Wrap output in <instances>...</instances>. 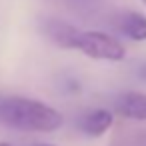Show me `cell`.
Returning <instances> with one entry per match:
<instances>
[{
  "instance_id": "cell-2",
  "label": "cell",
  "mask_w": 146,
  "mask_h": 146,
  "mask_svg": "<svg viewBox=\"0 0 146 146\" xmlns=\"http://www.w3.org/2000/svg\"><path fill=\"white\" fill-rule=\"evenodd\" d=\"M74 50L82 52L88 58L106 60V62H120L126 56L124 44L112 34L100 30H80L74 42Z\"/></svg>"
},
{
  "instance_id": "cell-5",
  "label": "cell",
  "mask_w": 146,
  "mask_h": 146,
  "mask_svg": "<svg viewBox=\"0 0 146 146\" xmlns=\"http://www.w3.org/2000/svg\"><path fill=\"white\" fill-rule=\"evenodd\" d=\"M114 112L126 120L144 122L146 120V94L144 92H124L114 102Z\"/></svg>"
},
{
  "instance_id": "cell-9",
  "label": "cell",
  "mask_w": 146,
  "mask_h": 146,
  "mask_svg": "<svg viewBox=\"0 0 146 146\" xmlns=\"http://www.w3.org/2000/svg\"><path fill=\"white\" fill-rule=\"evenodd\" d=\"M0 146H14V144H10V142H0Z\"/></svg>"
},
{
  "instance_id": "cell-1",
  "label": "cell",
  "mask_w": 146,
  "mask_h": 146,
  "mask_svg": "<svg viewBox=\"0 0 146 146\" xmlns=\"http://www.w3.org/2000/svg\"><path fill=\"white\" fill-rule=\"evenodd\" d=\"M0 124L22 132H54L64 126V116L40 100L0 94Z\"/></svg>"
},
{
  "instance_id": "cell-7",
  "label": "cell",
  "mask_w": 146,
  "mask_h": 146,
  "mask_svg": "<svg viewBox=\"0 0 146 146\" xmlns=\"http://www.w3.org/2000/svg\"><path fill=\"white\" fill-rule=\"evenodd\" d=\"M116 146H146V128L144 130H136L134 134L124 136L122 140H118Z\"/></svg>"
},
{
  "instance_id": "cell-3",
  "label": "cell",
  "mask_w": 146,
  "mask_h": 146,
  "mask_svg": "<svg viewBox=\"0 0 146 146\" xmlns=\"http://www.w3.org/2000/svg\"><path fill=\"white\" fill-rule=\"evenodd\" d=\"M40 32L54 46L64 48V50H74V42H76L80 28H76L74 24L64 22L60 18H42L40 20Z\"/></svg>"
},
{
  "instance_id": "cell-6",
  "label": "cell",
  "mask_w": 146,
  "mask_h": 146,
  "mask_svg": "<svg viewBox=\"0 0 146 146\" xmlns=\"http://www.w3.org/2000/svg\"><path fill=\"white\" fill-rule=\"evenodd\" d=\"M118 30L134 40V42H144L146 40V16L140 12H124L118 20Z\"/></svg>"
},
{
  "instance_id": "cell-11",
  "label": "cell",
  "mask_w": 146,
  "mask_h": 146,
  "mask_svg": "<svg viewBox=\"0 0 146 146\" xmlns=\"http://www.w3.org/2000/svg\"><path fill=\"white\" fill-rule=\"evenodd\" d=\"M140 2H142V4H144V6H146V0H140Z\"/></svg>"
},
{
  "instance_id": "cell-10",
  "label": "cell",
  "mask_w": 146,
  "mask_h": 146,
  "mask_svg": "<svg viewBox=\"0 0 146 146\" xmlns=\"http://www.w3.org/2000/svg\"><path fill=\"white\" fill-rule=\"evenodd\" d=\"M36 146H54V144H36Z\"/></svg>"
},
{
  "instance_id": "cell-8",
  "label": "cell",
  "mask_w": 146,
  "mask_h": 146,
  "mask_svg": "<svg viewBox=\"0 0 146 146\" xmlns=\"http://www.w3.org/2000/svg\"><path fill=\"white\" fill-rule=\"evenodd\" d=\"M140 76L146 80V64H142V68H140Z\"/></svg>"
},
{
  "instance_id": "cell-4",
  "label": "cell",
  "mask_w": 146,
  "mask_h": 146,
  "mask_svg": "<svg viewBox=\"0 0 146 146\" xmlns=\"http://www.w3.org/2000/svg\"><path fill=\"white\" fill-rule=\"evenodd\" d=\"M114 124V114L106 108H94L86 114H82L76 120V126L80 132H84L86 136L98 138L102 134H106Z\"/></svg>"
}]
</instances>
